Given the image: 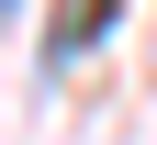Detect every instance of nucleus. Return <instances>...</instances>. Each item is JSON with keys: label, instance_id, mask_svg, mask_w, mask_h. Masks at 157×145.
Listing matches in <instances>:
<instances>
[{"label": "nucleus", "instance_id": "obj_1", "mask_svg": "<svg viewBox=\"0 0 157 145\" xmlns=\"http://www.w3.org/2000/svg\"><path fill=\"white\" fill-rule=\"evenodd\" d=\"M112 11H124V0H67V11H56V34H45V56H90Z\"/></svg>", "mask_w": 157, "mask_h": 145}]
</instances>
